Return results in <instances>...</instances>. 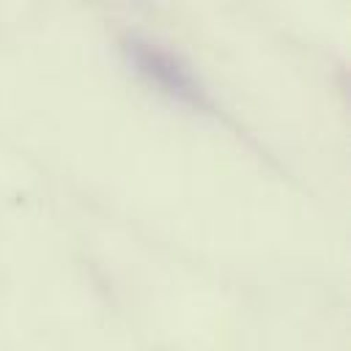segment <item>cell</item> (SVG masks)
<instances>
[{
    "mask_svg": "<svg viewBox=\"0 0 351 351\" xmlns=\"http://www.w3.org/2000/svg\"><path fill=\"white\" fill-rule=\"evenodd\" d=\"M134 55V63L143 74H148L154 82H159L165 90L181 96V99H189V101H197L200 90L195 85V80L189 77V71L165 49H156L151 44H140L132 49Z\"/></svg>",
    "mask_w": 351,
    "mask_h": 351,
    "instance_id": "cell-1",
    "label": "cell"
}]
</instances>
